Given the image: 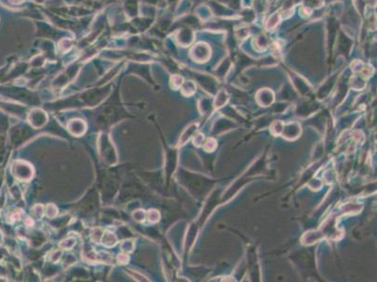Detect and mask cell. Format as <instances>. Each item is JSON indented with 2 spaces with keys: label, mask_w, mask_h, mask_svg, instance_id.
Returning a JSON list of instances; mask_svg holds the SVG:
<instances>
[{
  "label": "cell",
  "mask_w": 377,
  "mask_h": 282,
  "mask_svg": "<svg viewBox=\"0 0 377 282\" xmlns=\"http://www.w3.org/2000/svg\"><path fill=\"white\" fill-rule=\"evenodd\" d=\"M117 243V238L113 233H106L103 238V244L107 246L115 245Z\"/></svg>",
  "instance_id": "obj_1"
},
{
  "label": "cell",
  "mask_w": 377,
  "mask_h": 282,
  "mask_svg": "<svg viewBox=\"0 0 377 282\" xmlns=\"http://www.w3.org/2000/svg\"><path fill=\"white\" fill-rule=\"evenodd\" d=\"M50 213H53V215H54V216L56 215V213H57V212H56V208L54 205H51V204H50V205H48V206H47V208H46V215H50Z\"/></svg>",
  "instance_id": "obj_2"
},
{
  "label": "cell",
  "mask_w": 377,
  "mask_h": 282,
  "mask_svg": "<svg viewBox=\"0 0 377 282\" xmlns=\"http://www.w3.org/2000/svg\"><path fill=\"white\" fill-rule=\"evenodd\" d=\"M159 219V215H158L157 212H155L154 210L149 212V220L151 221H157Z\"/></svg>",
  "instance_id": "obj_3"
},
{
  "label": "cell",
  "mask_w": 377,
  "mask_h": 282,
  "mask_svg": "<svg viewBox=\"0 0 377 282\" xmlns=\"http://www.w3.org/2000/svg\"><path fill=\"white\" fill-rule=\"evenodd\" d=\"M128 260H129V258L127 257V256H125V255H120L119 256V261H121V262H126V261H128Z\"/></svg>",
  "instance_id": "obj_4"
}]
</instances>
